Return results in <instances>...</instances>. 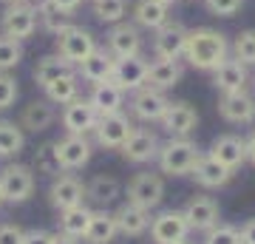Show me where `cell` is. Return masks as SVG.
Returning <instances> with one entry per match:
<instances>
[{"label": "cell", "instance_id": "obj_44", "mask_svg": "<svg viewBox=\"0 0 255 244\" xmlns=\"http://www.w3.org/2000/svg\"><path fill=\"white\" fill-rule=\"evenodd\" d=\"M54 233H48V230H28L26 233V244H51Z\"/></svg>", "mask_w": 255, "mask_h": 244}, {"label": "cell", "instance_id": "obj_39", "mask_svg": "<svg viewBox=\"0 0 255 244\" xmlns=\"http://www.w3.org/2000/svg\"><path fill=\"white\" fill-rule=\"evenodd\" d=\"M23 60V43L0 31V71H9Z\"/></svg>", "mask_w": 255, "mask_h": 244}, {"label": "cell", "instance_id": "obj_30", "mask_svg": "<svg viewBox=\"0 0 255 244\" xmlns=\"http://www.w3.org/2000/svg\"><path fill=\"white\" fill-rule=\"evenodd\" d=\"M80 97V74H63V77H57L54 82H48L46 85V100L54 102V105H68L71 100Z\"/></svg>", "mask_w": 255, "mask_h": 244}, {"label": "cell", "instance_id": "obj_7", "mask_svg": "<svg viewBox=\"0 0 255 244\" xmlns=\"http://www.w3.org/2000/svg\"><path fill=\"white\" fill-rule=\"evenodd\" d=\"M130 131H133L130 117L122 114V111H117V114L100 117V122H97V128H94V136H97V145H100V148L119 151V148L125 145V139L130 136Z\"/></svg>", "mask_w": 255, "mask_h": 244}, {"label": "cell", "instance_id": "obj_17", "mask_svg": "<svg viewBox=\"0 0 255 244\" xmlns=\"http://www.w3.org/2000/svg\"><path fill=\"white\" fill-rule=\"evenodd\" d=\"M219 114L233 125H250L255 114V100L244 91H233V94H221L219 100Z\"/></svg>", "mask_w": 255, "mask_h": 244}, {"label": "cell", "instance_id": "obj_6", "mask_svg": "<svg viewBox=\"0 0 255 244\" xmlns=\"http://www.w3.org/2000/svg\"><path fill=\"white\" fill-rule=\"evenodd\" d=\"M31 193H34V173H31V168H26V165L3 168V173H0V196H3V202L20 205Z\"/></svg>", "mask_w": 255, "mask_h": 244}, {"label": "cell", "instance_id": "obj_34", "mask_svg": "<svg viewBox=\"0 0 255 244\" xmlns=\"http://www.w3.org/2000/svg\"><path fill=\"white\" fill-rule=\"evenodd\" d=\"M119 182L114 179V176H94L88 185H85V196L94 202V205H111V202H117L119 196Z\"/></svg>", "mask_w": 255, "mask_h": 244}, {"label": "cell", "instance_id": "obj_3", "mask_svg": "<svg viewBox=\"0 0 255 244\" xmlns=\"http://www.w3.org/2000/svg\"><path fill=\"white\" fill-rule=\"evenodd\" d=\"M37 23H40L37 20V3H31V0L9 3L3 9V17H0V31L23 43V40H28L37 31Z\"/></svg>", "mask_w": 255, "mask_h": 244}, {"label": "cell", "instance_id": "obj_22", "mask_svg": "<svg viewBox=\"0 0 255 244\" xmlns=\"http://www.w3.org/2000/svg\"><path fill=\"white\" fill-rule=\"evenodd\" d=\"M114 63H117V57L111 54L108 48H97V51L85 57L77 68H80L82 80L91 82V85H97V82H105V80L114 77Z\"/></svg>", "mask_w": 255, "mask_h": 244}, {"label": "cell", "instance_id": "obj_51", "mask_svg": "<svg viewBox=\"0 0 255 244\" xmlns=\"http://www.w3.org/2000/svg\"><path fill=\"white\" fill-rule=\"evenodd\" d=\"M250 125H255V114H253V122H250Z\"/></svg>", "mask_w": 255, "mask_h": 244}, {"label": "cell", "instance_id": "obj_5", "mask_svg": "<svg viewBox=\"0 0 255 244\" xmlns=\"http://www.w3.org/2000/svg\"><path fill=\"white\" fill-rule=\"evenodd\" d=\"M190 28L179 23V20H167L162 28L153 31V54L159 60H179L184 57V45H187Z\"/></svg>", "mask_w": 255, "mask_h": 244}, {"label": "cell", "instance_id": "obj_50", "mask_svg": "<svg viewBox=\"0 0 255 244\" xmlns=\"http://www.w3.org/2000/svg\"><path fill=\"white\" fill-rule=\"evenodd\" d=\"M3 3H6V6H9V3H23V0H3Z\"/></svg>", "mask_w": 255, "mask_h": 244}, {"label": "cell", "instance_id": "obj_28", "mask_svg": "<svg viewBox=\"0 0 255 244\" xmlns=\"http://www.w3.org/2000/svg\"><path fill=\"white\" fill-rule=\"evenodd\" d=\"M182 74H184V68L179 60H159L156 57L153 63H150V68H147V85H153L159 91H167V88H173V85H179Z\"/></svg>", "mask_w": 255, "mask_h": 244}, {"label": "cell", "instance_id": "obj_38", "mask_svg": "<svg viewBox=\"0 0 255 244\" xmlns=\"http://www.w3.org/2000/svg\"><path fill=\"white\" fill-rule=\"evenodd\" d=\"M34 168H37V173H46V176H60L63 165H60V159H57L54 142H46V145H40V148H37Z\"/></svg>", "mask_w": 255, "mask_h": 244}, {"label": "cell", "instance_id": "obj_27", "mask_svg": "<svg viewBox=\"0 0 255 244\" xmlns=\"http://www.w3.org/2000/svg\"><path fill=\"white\" fill-rule=\"evenodd\" d=\"M117 219V230L122 236H142L150 227V210L139 208V205H122V208L114 213Z\"/></svg>", "mask_w": 255, "mask_h": 244}, {"label": "cell", "instance_id": "obj_19", "mask_svg": "<svg viewBox=\"0 0 255 244\" xmlns=\"http://www.w3.org/2000/svg\"><path fill=\"white\" fill-rule=\"evenodd\" d=\"M190 176L199 182L201 188H224V185L233 179V168L221 165L216 156L201 154V156H199V162L193 165Z\"/></svg>", "mask_w": 255, "mask_h": 244}, {"label": "cell", "instance_id": "obj_37", "mask_svg": "<svg viewBox=\"0 0 255 244\" xmlns=\"http://www.w3.org/2000/svg\"><path fill=\"white\" fill-rule=\"evenodd\" d=\"M94 14L102 23H122L128 14V0H94Z\"/></svg>", "mask_w": 255, "mask_h": 244}, {"label": "cell", "instance_id": "obj_52", "mask_svg": "<svg viewBox=\"0 0 255 244\" xmlns=\"http://www.w3.org/2000/svg\"><path fill=\"white\" fill-rule=\"evenodd\" d=\"M0 202H3V196H0Z\"/></svg>", "mask_w": 255, "mask_h": 244}, {"label": "cell", "instance_id": "obj_12", "mask_svg": "<svg viewBox=\"0 0 255 244\" xmlns=\"http://www.w3.org/2000/svg\"><path fill=\"white\" fill-rule=\"evenodd\" d=\"M105 48L117 57H133L142 54V31L136 23H114V28L105 37Z\"/></svg>", "mask_w": 255, "mask_h": 244}, {"label": "cell", "instance_id": "obj_10", "mask_svg": "<svg viewBox=\"0 0 255 244\" xmlns=\"http://www.w3.org/2000/svg\"><path fill=\"white\" fill-rule=\"evenodd\" d=\"M54 151H57L60 165H63V171H80V168H85V165L91 162V154H94L88 136H82V134H68L63 139H57Z\"/></svg>", "mask_w": 255, "mask_h": 244}, {"label": "cell", "instance_id": "obj_2", "mask_svg": "<svg viewBox=\"0 0 255 244\" xmlns=\"http://www.w3.org/2000/svg\"><path fill=\"white\" fill-rule=\"evenodd\" d=\"M201 151L196 148L193 139L187 136H170V142L159 145V168L167 176H187L193 171V165L199 162Z\"/></svg>", "mask_w": 255, "mask_h": 244}, {"label": "cell", "instance_id": "obj_46", "mask_svg": "<svg viewBox=\"0 0 255 244\" xmlns=\"http://www.w3.org/2000/svg\"><path fill=\"white\" fill-rule=\"evenodd\" d=\"M54 6L57 9H63L65 14H74V11L82 6V0H54Z\"/></svg>", "mask_w": 255, "mask_h": 244}, {"label": "cell", "instance_id": "obj_9", "mask_svg": "<svg viewBox=\"0 0 255 244\" xmlns=\"http://www.w3.org/2000/svg\"><path fill=\"white\" fill-rule=\"evenodd\" d=\"M167 105H170V100L164 97V91L153 88V85H142L130 97V114L142 122H159L164 117Z\"/></svg>", "mask_w": 255, "mask_h": 244}, {"label": "cell", "instance_id": "obj_20", "mask_svg": "<svg viewBox=\"0 0 255 244\" xmlns=\"http://www.w3.org/2000/svg\"><path fill=\"white\" fill-rule=\"evenodd\" d=\"M247 82H250V71L247 65L236 57H227L224 63L213 71V85L221 91V94H233V91H244Z\"/></svg>", "mask_w": 255, "mask_h": 244}, {"label": "cell", "instance_id": "obj_18", "mask_svg": "<svg viewBox=\"0 0 255 244\" xmlns=\"http://www.w3.org/2000/svg\"><path fill=\"white\" fill-rule=\"evenodd\" d=\"M48 196H51V205H54L57 210L77 208V205H82V199H85V185H82L74 173H60V176L51 182Z\"/></svg>", "mask_w": 255, "mask_h": 244}, {"label": "cell", "instance_id": "obj_31", "mask_svg": "<svg viewBox=\"0 0 255 244\" xmlns=\"http://www.w3.org/2000/svg\"><path fill=\"white\" fill-rule=\"evenodd\" d=\"M68 71H74V65L68 60H63L60 54H46V57H40L34 65V82L40 88H46L48 82H54L57 77H63Z\"/></svg>", "mask_w": 255, "mask_h": 244}, {"label": "cell", "instance_id": "obj_53", "mask_svg": "<svg viewBox=\"0 0 255 244\" xmlns=\"http://www.w3.org/2000/svg\"><path fill=\"white\" fill-rule=\"evenodd\" d=\"M253 82H255V77H253Z\"/></svg>", "mask_w": 255, "mask_h": 244}, {"label": "cell", "instance_id": "obj_36", "mask_svg": "<svg viewBox=\"0 0 255 244\" xmlns=\"http://www.w3.org/2000/svg\"><path fill=\"white\" fill-rule=\"evenodd\" d=\"M230 51H233V57L241 60L247 68L255 65V28H244V31H238L236 40H233V45H230Z\"/></svg>", "mask_w": 255, "mask_h": 244}, {"label": "cell", "instance_id": "obj_13", "mask_svg": "<svg viewBox=\"0 0 255 244\" xmlns=\"http://www.w3.org/2000/svg\"><path fill=\"white\" fill-rule=\"evenodd\" d=\"M119 154L133 165L150 162V159L159 156V139H156V134L150 128H133L130 136L125 139V145L119 148Z\"/></svg>", "mask_w": 255, "mask_h": 244}, {"label": "cell", "instance_id": "obj_25", "mask_svg": "<svg viewBox=\"0 0 255 244\" xmlns=\"http://www.w3.org/2000/svg\"><path fill=\"white\" fill-rule=\"evenodd\" d=\"M170 20V6H164L162 0H136L133 3V23L139 28H162Z\"/></svg>", "mask_w": 255, "mask_h": 244}, {"label": "cell", "instance_id": "obj_48", "mask_svg": "<svg viewBox=\"0 0 255 244\" xmlns=\"http://www.w3.org/2000/svg\"><path fill=\"white\" fill-rule=\"evenodd\" d=\"M51 244H77V239H74V236H68V233H54Z\"/></svg>", "mask_w": 255, "mask_h": 244}, {"label": "cell", "instance_id": "obj_26", "mask_svg": "<svg viewBox=\"0 0 255 244\" xmlns=\"http://www.w3.org/2000/svg\"><path fill=\"white\" fill-rule=\"evenodd\" d=\"M51 122H54V102L48 100L28 102L23 114H20V128L31 131V134H43L46 128H51Z\"/></svg>", "mask_w": 255, "mask_h": 244}, {"label": "cell", "instance_id": "obj_23", "mask_svg": "<svg viewBox=\"0 0 255 244\" xmlns=\"http://www.w3.org/2000/svg\"><path fill=\"white\" fill-rule=\"evenodd\" d=\"M210 156H216L221 165H227V168L236 171V168H241L247 162V139H241L236 134L219 136L213 142V148H210Z\"/></svg>", "mask_w": 255, "mask_h": 244}, {"label": "cell", "instance_id": "obj_14", "mask_svg": "<svg viewBox=\"0 0 255 244\" xmlns=\"http://www.w3.org/2000/svg\"><path fill=\"white\" fill-rule=\"evenodd\" d=\"M164 196V182L162 176H156V173H139L130 179L128 185V202L130 205H139V208H156Z\"/></svg>", "mask_w": 255, "mask_h": 244}, {"label": "cell", "instance_id": "obj_54", "mask_svg": "<svg viewBox=\"0 0 255 244\" xmlns=\"http://www.w3.org/2000/svg\"><path fill=\"white\" fill-rule=\"evenodd\" d=\"M184 244H187V242H184Z\"/></svg>", "mask_w": 255, "mask_h": 244}, {"label": "cell", "instance_id": "obj_16", "mask_svg": "<svg viewBox=\"0 0 255 244\" xmlns=\"http://www.w3.org/2000/svg\"><path fill=\"white\" fill-rule=\"evenodd\" d=\"M159 122L170 136H190L199 125V111L193 108L190 102H170Z\"/></svg>", "mask_w": 255, "mask_h": 244}, {"label": "cell", "instance_id": "obj_21", "mask_svg": "<svg viewBox=\"0 0 255 244\" xmlns=\"http://www.w3.org/2000/svg\"><path fill=\"white\" fill-rule=\"evenodd\" d=\"M182 213L187 219L190 230H210V227L219 225V205L210 196H193Z\"/></svg>", "mask_w": 255, "mask_h": 244}, {"label": "cell", "instance_id": "obj_47", "mask_svg": "<svg viewBox=\"0 0 255 244\" xmlns=\"http://www.w3.org/2000/svg\"><path fill=\"white\" fill-rule=\"evenodd\" d=\"M247 162L255 165V131L250 134V139H247Z\"/></svg>", "mask_w": 255, "mask_h": 244}, {"label": "cell", "instance_id": "obj_35", "mask_svg": "<svg viewBox=\"0 0 255 244\" xmlns=\"http://www.w3.org/2000/svg\"><path fill=\"white\" fill-rule=\"evenodd\" d=\"M26 145V136H23V128L9 122V119H0V159L6 156H17Z\"/></svg>", "mask_w": 255, "mask_h": 244}, {"label": "cell", "instance_id": "obj_1", "mask_svg": "<svg viewBox=\"0 0 255 244\" xmlns=\"http://www.w3.org/2000/svg\"><path fill=\"white\" fill-rule=\"evenodd\" d=\"M230 57V40L219 28H190L187 45H184V60L199 68V71H216Z\"/></svg>", "mask_w": 255, "mask_h": 244}, {"label": "cell", "instance_id": "obj_32", "mask_svg": "<svg viewBox=\"0 0 255 244\" xmlns=\"http://www.w3.org/2000/svg\"><path fill=\"white\" fill-rule=\"evenodd\" d=\"M91 213L85 205H77V208L60 210V233H68L74 239H85V230L91 225Z\"/></svg>", "mask_w": 255, "mask_h": 244}, {"label": "cell", "instance_id": "obj_11", "mask_svg": "<svg viewBox=\"0 0 255 244\" xmlns=\"http://www.w3.org/2000/svg\"><path fill=\"white\" fill-rule=\"evenodd\" d=\"M147 63L142 54H133V57H119L117 63H114V77L111 80L117 82L119 88L125 91H139L142 85H147Z\"/></svg>", "mask_w": 255, "mask_h": 244}, {"label": "cell", "instance_id": "obj_45", "mask_svg": "<svg viewBox=\"0 0 255 244\" xmlns=\"http://www.w3.org/2000/svg\"><path fill=\"white\" fill-rule=\"evenodd\" d=\"M238 233H241V244H255V219H250Z\"/></svg>", "mask_w": 255, "mask_h": 244}, {"label": "cell", "instance_id": "obj_42", "mask_svg": "<svg viewBox=\"0 0 255 244\" xmlns=\"http://www.w3.org/2000/svg\"><path fill=\"white\" fill-rule=\"evenodd\" d=\"M204 6H207L213 14H219V17H233V14L241 11L244 0H204Z\"/></svg>", "mask_w": 255, "mask_h": 244}, {"label": "cell", "instance_id": "obj_4", "mask_svg": "<svg viewBox=\"0 0 255 244\" xmlns=\"http://www.w3.org/2000/svg\"><path fill=\"white\" fill-rule=\"evenodd\" d=\"M100 45H97V37L88 31V28L82 26H68L65 31H60L57 34V54L63 57V60H68L71 65H80L82 60L88 54H94Z\"/></svg>", "mask_w": 255, "mask_h": 244}, {"label": "cell", "instance_id": "obj_49", "mask_svg": "<svg viewBox=\"0 0 255 244\" xmlns=\"http://www.w3.org/2000/svg\"><path fill=\"white\" fill-rule=\"evenodd\" d=\"M164 6H176V3H179V0H162Z\"/></svg>", "mask_w": 255, "mask_h": 244}, {"label": "cell", "instance_id": "obj_15", "mask_svg": "<svg viewBox=\"0 0 255 244\" xmlns=\"http://www.w3.org/2000/svg\"><path fill=\"white\" fill-rule=\"evenodd\" d=\"M97 122H100V114H97V108L91 105V100H82V97H77V100H71L68 105L63 108V128L68 131V134H91L94 128H97Z\"/></svg>", "mask_w": 255, "mask_h": 244}, {"label": "cell", "instance_id": "obj_29", "mask_svg": "<svg viewBox=\"0 0 255 244\" xmlns=\"http://www.w3.org/2000/svg\"><path fill=\"white\" fill-rule=\"evenodd\" d=\"M117 219L114 213H105V210H94L91 213V225L85 230V242L88 244H111L114 236H117Z\"/></svg>", "mask_w": 255, "mask_h": 244}, {"label": "cell", "instance_id": "obj_8", "mask_svg": "<svg viewBox=\"0 0 255 244\" xmlns=\"http://www.w3.org/2000/svg\"><path fill=\"white\" fill-rule=\"evenodd\" d=\"M190 233V225L182 210H164L150 222V236L156 244H184Z\"/></svg>", "mask_w": 255, "mask_h": 244}, {"label": "cell", "instance_id": "obj_24", "mask_svg": "<svg viewBox=\"0 0 255 244\" xmlns=\"http://www.w3.org/2000/svg\"><path fill=\"white\" fill-rule=\"evenodd\" d=\"M88 100H91V105L97 108V114L105 117V114L122 111V105H125V91L119 88L114 80H105V82H97V85H94Z\"/></svg>", "mask_w": 255, "mask_h": 244}, {"label": "cell", "instance_id": "obj_41", "mask_svg": "<svg viewBox=\"0 0 255 244\" xmlns=\"http://www.w3.org/2000/svg\"><path fill=\"white\" fill-rule=\"evenodd\" d=\"M14 100H17V80L9 77L6 71H0V111L11 108Z\"/></svg>", "mask_w": 255, "mask_h": 244}, {"label": "cell", "instance_id": "obj_43", "mask_svg": "<svg viewBox=\"0 0 255 244\" xmlns=\"http://www.w3.org/2000/svg\"><path fill=\"white\" fill-rule=\"evenodd\" d=\"M0 244H26V233L17 225H3L0 227Z\"/></svg>", "mask_w": 255, "mask_h": 244}, {"label": "cell", "instance_id": "obj_40", "mask_svg": "<svg viewBox=\"0 0 255 244\" xmlns=\"http://www.w3.org/2000/svg\"><path fill=\"white\" fill-rule=\"evenodd\" d=\"M204 244H241V233L230 225H216L207 230Z\"/></svg>", "mask_w": 255, "mask_h": 244}, {"label": "cell", "instance_id": "obj_33", "mask_svg": "<svg viewBox=\"0 0 255 244\" xmlns=\"http://www.w3.org/2000/svg\"><path fill=\"white\" fill-rule=\"evenodd\" d=\"M68 17H71V14H65L63 9H57L54 0H37V20H40L43 31L57 37L60 31H65V28L71 26Z\"/></svg>", "mask_w": 255, "mask_h": 244}]
</instances>
